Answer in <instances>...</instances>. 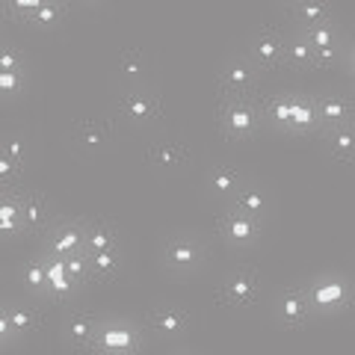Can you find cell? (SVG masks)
I'll return each instance as SVG.
<instances>
[{"mask_svg": "<svg viewBox=\"0 0 355 355\" xmlns=\"http://www.w3.org/2000/svg\"><path fill=\"white\" fill-rule=\"evenodd\" d=\"M261 128H263L261 98H222L219 130L228 142H249L258 137Z\"/></svg>", "mask_w": 355, "mask_h": 355, "instance_id": "obj_1", "label": "cell"}, {"mask_svg": "<svg viewBox=\"0 0 355 355\" xmlns=\"http://www.w3.org/2000/svg\"><path fill=\"white\" fill-rule=\"evenodd\" d=\"M160 261L169 272L190 275L196 270H202V263L207 261V246L193 231H178V234L166 237L163 249H160Z\"/></svg>", "mask_w": 355, "mask_h": 355, "instance_id": "obj_2", "label": "cell"}, {"mask_svg": "<svg viewBox=\"0 0 355 355\" xmlns=\"http://www.w3.org/2000/svg\"><path fill=\"white\" fill-rule=\"evenodd\" d=\"M142 329L130 320H101L86 352L92 355H125L142 349Z\"/></svg>", "mask_w": 355, "mask_h": 355, "instance_id": "obj_3", "label": "cell"}, {"mask_svg": "<svg viewBox=\"0 0 355 355\" xmlns=\"http://www.w3.org/2000/svg\"><path fill=\"white\" fill-rule=\"evenodd\" d=\"M302 287H305L308 305H311L314 314H338V311L349 308L352 287L347 282V275H340V272L317 275V279L305 282Z\"/></svg>", "mask_w": 355, "mask_h": 355, "instance_id": "obj_4", "label": "cell"}, {"mask_svg": "<svg viewBox=\"0 0 355 355\" xmlns=\"http://www.w3.org/2000/svg\"><path fill=\"white\" fill-rule=\"evenodd\" d=\"M261 296H263V282L252 266H237L228 275H222L219 282V299L225 308L252 311L261 305Z\"/></svg>", "mask_w": 355, "mask_h": 355, "instance_id": "obj_5", "label": "cell"}, {"mask_svg": "<svg viewBox=\"0 0 355 355\" xmlns=\"http://www.w3.org/2000/svg\"><path fill=\"white\" fill-rule=\"evenodd\" d=\"M252 69L258 74H275L284 69V33H279L275 27H263L258 33H252L246 42V53H243Z\"/></svg>", "mask_w": 355, "mask_h": 355, "instance_id": "obj_6", "label": "cell"}, {"mask_svg": "<svg viewBox=\"0 0 355 355\" xmlns=\"http://www.w3.org/2000/svg\"><path fill=\"white\" fill-rule=\"evenodd\" d=\"M83 252V219H53L42 234V258L65 261Z\"/></svg>", "mask_w": 355, "mask_h": 355, "instance_id": "obj_7", "label": "cell"}, {"mask_svg": "<svg viewBox=\"0 0 355 355\" xmlns=\"http://www.w3.org/2000/svg\"><path fill=\"white\" fill-rule=\"evenodd\" d=\"M299 33H302L311 57H314V71H323V69L338 65L340 53L347 51L335 21H326V24H317V27H308V30H299Z\"/></svg>", "mask_w": 355, "mask_h": 355, "instance_id": "obj_8", "label": "cell"}, {"mask_svg": "<svg viewBox=\"0 0 355 355\" xmlns=\"http://www.w3.org/2000/svg\"><path fill=\"white\" fill-rule=\"evenodd\" d=\"M261 86V74L252 69V62L237 53V57H228L219 65V92L222 98H254Z\"/></svg>", "mask_w": 355, "mask_h": 355, "instance_id": "obj_9", "label": "cell"}, {"mask_svg": "<svg viewBox=\"0 0 355 355\" xmlns=\"http://www.w3.org/2000/svg\"><path fill=\"white\" fill-rule=\"evenodd\" d=\"M116 110L128 125H151L160 119V98L148 86H130L119 95Z\"/></svg>", "mask_w": 355, "mask_h": 355, "instance_id": "obj_10", "label": "cell"}, {"mask_svg": "<svg viewBox=\"0 0 355 355\" xmlns=\"http://www.w3.org/2000/svg\"><path fill=\"white\" fill-rule=\"evenodd\" d=\"M216 225H219V237L225 240L228 246H237V249L254 246V243L261 240V234H263V222L252 219V216H243L240 210L228 207V205H225V210L219 214Z\"/></svg>", "mask_w": 355, "mask_h": 355, "instance_id": "obj_11", "label": "cell"}, {"mask_svg": "<svg viewBox=\"0 0 355 355\" xmlns=\"http://www.w3.org/2000/svg\"><path fill=\"white\" fill-rule=\"evenodd\" d=\"M18 205H21V228H24V234L42 237L53 225V205L44 193L18 190Z\"/></svg>", "mask_w": 355, "mask_h": 355, "instance_id": "obj_12", "label": "cell"}, {"mask_svg": "<svg viewBox=\"0 0 355 355\" xmlns=\"http://www.w3.org/2000/svg\"><path fill=\"white\" fill-rule=\"evenodd\" d=\"M311 101H314V113H317V128L320 130L352 125V101H349V95L338 92V89H326V92H320V95H311Z\"/></svg>", "mask_w": 355, "mask_h": 355, "instance_id": "obj_13", "label": "cell"}, {"mask_svg": "<svg viewBox=\"0 0 355 355\" xmlns=\"http://www.w3.org/2000/svg\"><path fill=\"white\" fill-rule=\"evenodd\" d=\"M272 314L287 329H302L308 320L314 317V311H311V305H308V296H305V287L302 284L284 287V291L279 293V299H275Z\"/></svg>", "mask_w": 355, "mask_h": 355, "instance_id": "obj_14", "label": "cell"}, {"mask_svg": "<svg viewBox=\"0 0 355 355\" xmlns=\"http://www.w3.org/2000/svg\"><path fill=\"white\" fill-rule=\"evenodd\" d=\"M190 329V314L175 302H154L148 308V331L160 338H181Z\"/></svg>", "mask_w": 355, "mask_h": 355, "instance_id": "obj_15", "label": "cell"}, {"mask_svg": "<svg viewBox=\"0 0 355 355\" xmlns=\"http://www.w3.org/2000/svg\"><path fill=\"white\" fill-rule=\"evenodd\" d=\"M243 184H246V175H243L240 169H234V166H228V163L214 166V169L205 175V190L210 196L222 198V202H231Z\"/></svg>", "mask_w": 355, "mask_h": 355, "instance_id": "obj_16", "label": "cell"}, {"mask_svg": "<svg viewBox=\"0 0 355 355\" xmlns=\"http://www.w3.org/2000/svg\"><path fill=\"white\" fill-rule=\"evenodd\" d=\"M228 207L240 210L243 216H252V219L263 222V219H266V214H270V196H266L263 187L246 181V184H243L240 190H237V196L228 202Z\"/></svg>", "mask_w": 355, "mask_h": 355, "instance_id": "obj_17", "label": "cell"}, {"mask_svg": "<svg viewBox=\"0 0 355 355\" xmlns=\"http://www.w3.org/2000/svg\"><path fill=\"white\" fill-rule=\"evenodd\" d=\"M187 160H190V151H187V146L184 142H178V139H160V142H154V146L148 148V163L154 166V169H160V172L184 169Z\"/></svg>", "mask_w": 355, "mask_h": 355, "instance_id": "obj_18", "label": "cell"}, {"mask_svg": "<svg viewBox=\"0 0 355 355\" xmlns=\"http://www.w3.org/2000/svg\"><path fill=\"white\" fill-rule=\"evenodd\" d=\"M71 142L80 151H89V154H95V151H101L107 148V142H110V128H107V121L101 119H80L77 125L71 128Z\"/></svg>", "mask_w": 355, "mask_h": 355, "instance_id": "obj_19", "label": "cell"}, {"mask_svg": "<svg viewBox=\"0 0 355 355\" xmlns=\"http://www.w3.org/2000/svg\"><path fill=\"white\" fill-rule=\"evenodd\" d=\"M287 15H291L296 30H308L326 24V21H335V9L323 3V0H296V3L287 6Z\"/></svg>", "mask_w": 355, "mask_h": 355, "instance_id": "obj_20", "label": "cell"}, {"mask_svg": "<svg viewBox=\"0 0 355 355\" xmlns=\"http://www.w3.org/2000/svg\"><path fill=\"white\" fill-rule=\"evenodd\" d=\"M119 246V228L107 219L83 222V254H98Z\"/></svg>", "mask_w": 355, "mask_h": 355, "instance_id": "obj_21", "label": "cell"}, {"mask_svg": "<svg viewBox=\"0 0 355 355\" xmlns=\"http://www.w3.org/2000/svg\"><path fill=\"white\" fill-rule=\"evenodd\" d=\"M320 139H323V148L331 160L338 163H352L355 157V133L352 125H340V128H329V130H320Z\"/></svg>", "mask_w": 355, "mask_h": 355, "instance_id": "obj_22", "label": "cell"}, {"mask_svg": "<svg viewBox=\"0 0 355 355\" xmlns=\"http://www.w3.org/2000/svg\"><path fill=\"white\" fill-rule=\"evenodd\" d=\"M98 323H101V317H95L92 311H71V314L65 317V338H69L77 349H89V343H92L95 331H98Z\"/></svg>", "mask_w": 355, "mask_h": 355, "instance_id": "obj_23", "label": "cell"}, {"mask_svg": "<svg viewBox=\"0 0 355 355\" xmlns=\"http://www.w3.org/2000/svg\"><path fill=\"white\" fill-rule=\"evenodd\" d=\"M3 314L12 329V338H30L42 323L39 308H33L30 302H3Z\"/></svg>", "mask_w": 355, "mask_h": 355, "instance_id": "obj_24", "label": "cell"}, {"mask_svg": "<svg viewBox=\"0 0 355 355\" xmlns=\"http://www.w3.org/2000/svg\"><path fill=\"white\" fill-rule=\"evenodd\" d=\"M284 69L291 71H314V57H311L302 33L293 30L291 36H284Z\"/></svg>", "mask_w": 355, "mask_h": 355, "instance_id": "obj_25", "label": "cell"}, {"mask_svg": "<svg viewBox=\"0 0 355 355\" xmlns=\"http://www.w3.org/2000/svg\"><path fill=\"white\" fill-rule=\"evenodd\" d=\"M86 258H89V279H95V282L116 279L121 272V266H125V261H121V246L98 252V254H86Z\"/></svg>", "mask_w": 355, "mask_h": 355, "instance_id": "obj_26", "label": "cell"}, {"mask_svg": "<svg viewBox=\"0 0 355 355\" xmlns=\"http://www.w3.org/2000/svg\"><path fill=\"white\" fill-rule=\"evenodd\" d=\"M24 234L21 228V205H18V190L0 193V237H18Z\"/></svg>", "mask_w": 355, "mask_h": 355, "instance_id": "obj_27", "label": "cell"}, {"mask_svg": "<svg viewBox=\"0 0 355 355\" xmlns=\"http://www.w3.org/2000/svg\"><path fill=\"white\" fill-rule=\"evenodd\" d=\"M21 282L33 296H51V282H48V263H44L42 254L36 258H27L21 266Z\"/></svg>", "mask_w": 355, "mask_h": 355, "instance_id": "obj_28", "label": "cell"}, {"mask_svg": "<svg viewBox=\"0 0 355 355\" xmlns=\"http://www.w3.org/2000/svg\"><path fill=\"white\" fill-rule=\"evenodd\" d=\"M119 74L125 77L130 86H146V77H148V60H146V53L137 51V48L121 51V57H119Z\"/></svg>", "mask_w": 355, "mask_h": 355, "instance_id": "obj_29", "label": "cell"}, {"mask_svg": "<svg viewBox=\"0 0 355 355\" xmlns=\"http://www.w3.org/2000/svg\"><path fill=\"white\" fill-rule=\"evenodd\" d=\"M65 15H69V6L65 3H60V0H42V6L36 9V15H33L27 24L36 30H53L62 24Z\"/></svg>", "mask_w": 355, "mask_h": 355, "instance_id": "obj_30", "label": "cell"}, {"mask_svg": "<svg viewBox=\"0 0 355 355\" xmlns=\"http://www.w3.org/2000/svg\"><path fill=\"white\" fill-rule=\"evenodd\" d=\"M60 270H62V279L69 282L71 287H80L89 282V258L80 252V254H71V258L60 261Z\"/></svg>", "mask_w": 355, "mask_h": 355, "instance_id": "obj_31", "label": "cell"}, {"mask_svg": "<svg viewBox=\"0 0 355 355\" xmlns=\"http://www.w3.org/2000/svg\"><path fill=\"white\" fill-rule=\"evenodd\" d=\"M27 92V71H0V98L15 101Z\"/></svg>", "mask_w": 355, "mask_h": 355, "instance_id": "obj_32", "label": "cell"}, {"mask_svg": "<svg viewBox=\"0 0 355 355\" xmlns=\"http://www.w3.org/2000/svg\"><path fill=\"white\" fill-rule=\"evenodd\" d=\"M0 71H27V57L15 44L0 42Z\"/></svg>", "mask_w": 355, "mask_h": 355, "instance_id": "obj_33", "label": "cell"}, {"mask_svg": "<svg viewBox=\"0 0 355 355\" xmlns=\"http://www.w3.org/2000/svg\"><path fill=\"white\" fill-rule=\"evenodd\" d=\"M21 175H24V169H21L18 163H12L3 151H0V193H6V190H18Z\"/></svg>", "mask_w": 355, "mask_h": 355, "instance_id": "obj_34", "label": "cell"}, {"mask_svg": "<svg viewBox=\"0 0 355 355\" xmlns=\"http://www.w3.org/2000/svg\"><path fill=\"white\" fill-rule=\"evenodd\" d=\"M3 6H6L9 21H21V24H27V21L36 15V9L42 6V0H3Z\"/></svg>", "mask_w": 355, "mask_h": 355, "instance_id": "obj_35", "label": "cell"}, {"mask_svg": "<svg viewBox=\"0 0 355 355\" xmlns=\"http://www.w3.org/2000/svg\"><path fill=\"white\" fill-rule=\"evenodd\" d=\"M0 151L24 169V163H27V142L21 137H0Z\"/></svg>", "mask_w": 355, "mask_h": 355, "instance_id": "obj_36", "label": "cell"}, {"mask_svg": "<svg viewBox=\"0 0 355 355\" xmlns=\"http://www.w3.org/2000/svg\"><path fill=\"white\" fill-rule=\"evenodd\" d=\"M15 338H12V329H9V320L3 314V302H0V347H9Z\"/></svg>", "mask_w": 355, "mask_h": 355, "instance_id": "obj_37", "label": "cell"}, {"mask_svg": "<svg viewBox=\"0 0 355 355\" xmlns=\"http://www.w3.org/2000/svg\"><path fill=\"white\" fill-rule=\"evenodd\" d=\"M6 24H9V15H6V6L0 3V33L6 30Z\"/></svg>", "mask_w": 355, "mask_h": 355, "instance_id": "obj_38", "label": "cell"}, {"mask_svg": "<svg viewBox=\"0 0 355 355\" xmlns=\"http://www.w3.org/2000/svg\"><path fill=\"white\" fill-rule=\"evenodd\" d=\"M175 355H196V352H187V349H181V352H175Z\"/></svg>", "mask_w": 355, "mask_h": 355, "instance_id": "obj_39", "label": "cell"}, {"mask_svg": "<svg viewBox=\"0 0 355 355\" xmlns=\"http://www.w3.org/2000/svg\"><path fill=\"white\" fill-rule=\"evenodd\" d=\"M125 355H139V352H125Z\"/></svg>", "mask_w": 355, "mask_h": 355, "instance_id": "obj_40", "label": "cell"}, {"mask_svg": "<svg viewBox=\"0 0 355 355\" xmlns=\"http://www.w3.org/2000/svg\"><path fill=\"white\" fill-rule=\"evenodd\" d=\"M0 349H3V347H0Z\"/></svg>", "mask_w": 355, "mask_h": 355, "instance_id": "obj_41", "label": "cell"}]
</instances>
